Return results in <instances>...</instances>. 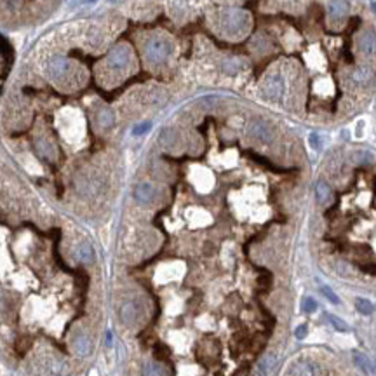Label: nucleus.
<instances>
[{
	"instance_id": "7",
	"label": "nucleus",
	"mask_w": 376,
	"mask_h": 376,
	"mask_svg": "<svg viewBox=\"0 0 376 376\" xmlns=\"http://www.w3.org/2000/svg\"><path fill=\"white\" fill-rule=\"evenodd\" d=\"M139 313H141V309L136 302H125L122 303L121 310H119V315H121V320L125 324V326H134L139 320Z\"/></svg>"
},
{
	"instance_id": "1",
	"label": "nucleus",
	"mask_w": 376,
	"mask_h": 376,
	"mask_svg": "<svg viewBox=\"0 0 376 376\" xmlns=\"http://www.w3.org/2000/svg\"><path fill=\"white\" fill-rule=\"evenodd\" d=\"M221 28L228 37H241L249 28V14L242 9H227L221 12Z\"/></svg>"
},
{
	"instance_id": "19",
	"label": "nucleus",
	"mask_w": 376,
	"mask_h": 376,
	"mask_svg": "<svg viewBox=\"0 0 376 376\" xmlns=\"http://www.w3.org/2000/svg\"><path fill=\"white\" fill-rule=\"evenodd\" d=\"M315 197H317V200H319L320 204H324V202H327V200H329L331 188L327 187V183H324V181H319V183H317V187H315Z\"/></svg>"
},
{
	"instance_id": "10",
	"label": "nucleus",
	"mask_w": 376,
	"mask_h": 376,
	"mask_svg": "<svg viewBox=\"0 0 376 376\" xmlns=\"http://www.w3.org/2000/svg\"><path fill=\"white\" fill-rule=\"evenodd\" d=\"M348 12V2L347 0H329L327 4V14H329V19L334 23L341 21V19L347 16Z\"/></svg>"
},
{
	"instance_id": "24",
	"label": "nucleus",
	"mask_w": 376,
	"mask_h": 376,
	"mask_svg": "<svg viewBox=\"0 0 376 376\" xmlns=\"http://www.w3.org/2000/svg\"><path fill=\"white\" fill-rule=\"evenodd\" d=\"M320 293H322V296L326 300H329L333 305H338L340 303V298H338L336 295H334V291L333 289L329 288V286H326V284H320Z\"/></svg>"
},
{
	"instance_id": "18",
	"label": "nucleus",
	"mask_w": 376,
	"mask_h": 376,
	"mask_svg": "<svg viewBox=\"0 0 376 376\" xmlns=\"http://www.w3.org/2000/svg\"><path fill=\"white\" fill-rule=\"evenodd\" d=\"M141 373L143 376H166L164 368L160 364H157V362H146V364L143 366Z\"/></svg>"
},
{
	"instance_id": "28",
	"label": "nucleus",
	"mask_w": 376,
	"mask_h": 376,
	"mask_svg": "<svg viewBox=\"0 0 376 376\" xmlns=\"http://www.w3.org/2000/svg\"><path fill=\"white\" fill-rule=\"evenodd\" d=\"M307 334H309V326H307V324H302V326H298L295 329V336L298 338V340H303Z\"/></svg>"
},
{
	"instance_id": "31",
	"label": "nucleus",
	"mask_w": 376,
	"mask_h": 376,
	"mask_svg": "<svg viewBox=\"0 0 376 376\" xmlns=\"http://www.w3.org/2000/svg\"><path fill=\"white\" fill-rule=\"evenodd\" d=\"M371 7H373V11L376 12V2H373V4H371Z\"/></svg>"
},
{
	"instance_id": "2",
	"label": "nucleus",
	"mask_w": 376,
	"mask_h": 376,
	"mask_svg": "<svg viewBox=\"0 0 376 376\" xmlns=\"http://www.w3.org/2000/svg\"><path fill=\"white\" fill-rule=\"evenodd\" d=\"M171 44L164 37H152L145 44V58L150 64H160L169 58Z\"/></svg>"
},
{
	"instance_id": "30",
	"label": "nucleus",
	"mask_w": 376,
	"mask_h": 376,
	"mask_svg": "<svg viewBox=\"0 0 376 376\" xmlns=\"http://www.w3.org/2000/svg\"><path fill=\"white\" fill-rule=\"evenodd\" d=\"M107 345H112V333H107Z\"/></svg>"
},
{
	"instance_id": "13",
	"label": "nucleus",
	"mask_w": 376,
	"mask_h": 376,
	"mask_svg": "<svg viewBox=\"0 0 376 376\" xmlns=\"http://www.w3.org/2000/svg\"><path fill=\"white\" fill-rule=\"evenodd\" d=\"M35 148L39 152V155L46 160H53L54 159V145L51 139L47 138H37L35 141Z\"/></svg>"
},
{
	"instance_id": "5",
	"label": "nucleus",
	"mask_w": 376,
	"mask_h": 376,
	"mask_svg": "<svg viewBox=\"0 0 376 376\" xmlns=\"http://www.w3.org/2000/svg\"><path fill=\"white\" fill-rule=\"evenodd\" d=\"M71 71H73V66H70L66 60L63 56H54L51 60L49 66H47V73L53 80H64V78L71 77Z\"/></svg>"
},
{
	"instance_id": "9",
	"label": "nucleus",
	"mask_w": 376,
	"mask_h": 376,
	"mask_svg": "<svg viewBox=\"0 0 376 376\" xmlns=\"http://www.w3.org/2000/svg\"><path fill=\"white\" fill-rule=\"evenodd\" d=\"M359 51L364 56H375L376 54V33L373 30H366L359 37Z\"/></svg>"
},
{
	"instance_id": "26",
	"label": "nucleus",
	"mask_w": 376,
	"mask_h": 376,
	"mask_svg": "<svg viewBox=\"0 0 376 376\" xmlns=\"http://www.w3.org/2000/svg\"><path fill=\"white\" fill-rule=\"evenodd\" d=\"M303 310H305L307 313H313L317 310V302L313 298H310V296H307L305 300H303Z\"/></svg>"
},
{
	"instance_id": "4",
	"label": "nucleus",
	"mask_w": 376,
	"mask_h": 376,
	"mask_svg": "<svg viewBox=\"0 0 376 376\" xmlns=\"http://www.w3.org/2000/svg\"><path fill=\"white\" fill-rule=\"evenodd\" d=\"M263 94L270 100H279L284 94V77L280 73H270L261 84Z\"/></svg>"
},
{
	"instance_id": "12",
	"label": "nucleus",
	"mask_w": 376,
	"mask_h": 376,
	"mask_svg": "<svg viewBox=\"0 0 376 376\" xmlns=\"http://www.w3.org/2000/svg\"><path fill=\"white\" fill-rule=\"evenodd\" d=\"M153 195H155V190L150 183H139L136 185L134 188V199L138 200L139 204H150L153 200Z\"/></svg>"
},
{
	"instance_id": "14",
	"label": "nucleus",
	"mask_w": 376,
	"mask_h": 376,
	"mask_svg": "<svg viewBox=\"0 0 376 376\" xmlns=\"http://www.w3.org/2000/svg\"><path fill=\"white\" fill-rule=\"evenodd\" d=\"M96 121H98V125L103 129H110L115 122V115L110 108H101L96 115Z\"/></svg>"
},
{
	"instance_id": "21",
	"label": "nucleus",
	"mask_w": 376,
	"mask_h": 376,
	"mask_svg": "<svg viewBox=\"0 0 376 376\" xmlns=\"http://www.w3.org/2000/svg\"><path fill=\"white\" fill-rule=\"evenodd\" d=\"M354 162L355 164H359V166H364V164H369L373 160V155L371 153L368 152V150H359V152H355L354 153Z\"/></svg>"
},
{
	"instance_id": "8",
	"label": "nucleus",
	"mask_w": 376,
	"mask_h": 376,
	"mask_svg": "<svg viewBox=\"0 0 376 376\" xmlns=\"http://www.w3.org/2000/svg\"><path fill=\"white\" fill-rule=\"evenodd\" d=\"M289 375L291 376H319L320 369L319 366L312 361H298L291 366Z\"/></svg>"
},
{
	"instance_id": "29",
	"label": "nucleus",
	"mask_w": 376,
	"mask_h": 376,
	"mask_svg": "<svg viewBox=\"0 0 376 376\" xmlns=\"http://www.w3.org/2000/svg\"><path fill=\"white\" fill-rule=\"evenodd\" d=\"M310 145H312V148H315V150H319L320 148V145H319V134H310Z\"/></svg>"
},
{
	"instance_id": "16",
	"label": "nucleus",
	"mask_w": 376,
	"mask_h": 376,
	"mask_svg": "<svg viewBox=\"0 0 376 376\" xmlns=\"http://www.w3.org/2000/svg\"><path fill=\"white\" fill-rule=\"evenodd\" d=\"M275 364H277V355L275 354H266V355H263L261 361L258 362V368L256 369L261 371L265 376H268L270 373H272V369L275 368Z\"/></svg>"
},
{
	"instance_id": "17",
	"label": "nucleus",
	"mask_w": 376,
	"mask_h": 376,
	"mask_svg": "<svg viewBox=\"0 0 376 376\" xmlns=\"http://www.w3.org/2000/svg\"><path fill=\"white\" fill-rule=\"evenodd\" d=\"M373 73L371 70H369V66H359L354 70V80L357 82V84H368L369 80H371Z\"/></svg>"
},
{
	"instance_id": "22",
	"label": "nucleus",
	"mask_w": 376,
	"mask_h": 376,
	"mask_svg": "<svg viewBox=\"0 0 376 376\" xmlns=\"http://www.w3.org/2000/svg\"><path fill=\"white\" fill-rule=\"evenodd\" d=\"M354 361H355V364H357L364 373L371 371V362H369V359L366 357V355L359 354V352H354Z\"/></svg>"
},
{
	"instance_id": "25",
	"label": "nucleus",
	"mask_w": 376,
	"mask_h": 376,
	"mask_svg": "<svg viewBox=\"0 0 376 376\" xmlns=\"http://www.w3.org/2000/svg\"><path fill=\"white\" fill-rule=\"evenodd\" d=\"M223 70L227 71V73H237V71H239V61L234 60V58L227 60L223 63Z\"/></svg>"
},
{
	"instance_id": "15",
	"label": "nucleus",
	"mask_w": 376,
	"mask_h": 376,
	"mask_svg": "<svg viewBox=\"0 0 376 376\" xmlns=\"http://www.w3.org/2000/svg\"><path fill=\"white\" fill-rule=\"evenodd\" d=\"M75 256H77V259L80 263H91L92 259H94V251H92V248L87 242H82V244L77 246V249H75Z\"/></svg>"
},
{
	"instance_id": "3",
	"label": "nucleus",
	"mask_w": 376,
	"mask_h": 376,
	"mask_svg": "<svg viewBox=\"0 0 376 376\" xmlns=\"http://www.w3.org/2000/svg\"><path fill=\"white\" fill-rule=\"evenodd\" d=\"M131 49H129L127 46H124V44H121V46L114 47V49L108 53V58H107V64L110 70H124V68H127L129 64H131Z\"/></svg>"
},
{
	"instance_id": "23",
	"label": "nucleus",
	"mask_w": 376,
	"mask_h": 376,
	"mask_svg": "<svg viewBox=\"0 0 376 376\" xmlns=\"http://www.w3.org/2000/svg\"><path fill=\"white\" fill-rule=\"evenodd\" d=\"M326 317H327V319H329L331 326H333L336 331H340V333H347V331H348V326L343 322V320L340 319V317H336V315H329V313H327Z\"/></svg>"
},
{
	"instance_id": "11",
	"label": "nucleus",
	"mask_w": 376,
	"mask_h": 376,
	"mask_svg": "<svg viewBox=\"0 0 376 376\" xmlns=\"http://www.w3.org/2000/svg\"><path fill=\"white\" fill-rule=\"evenodd\" d=\"M71 347H73L75 354L80 355V357H85V355L91 354L92 350V341L87 334H77L71 341Z\"/></svg>"
},
{
	"instance_id": "27",
	"label": "nucleus",
	"mask_w": 376,
	"mask_h": 376,
	"mask_svg": "<svg viewBox=\"0 0 376 376\" xmlns=\"http://www.w3.org/2000/svg\"><path fill=\"white\" fill-rule=\"evenodd\" d=\"M150 127H152V125H150V122H143V124H138L134 129H132V134H134V136H141V134H145L146 131H150Z\"/></svg>"
},
{
	"instance_id": "20",
	"label": "nucleus",
	"mask_w": 376,
	"mask_h": 376,
	"mask_svg": "<svg viewBox=\"0 0 376 376\" xmlns=\"http://www.w3.org/2000/svg\"><path fill=\"white\" fill-rule=\"evenodd\" d=\"M355 309H357V312L362 313V315H371L373 310H375V307H373V303L369 302V300L355 298Z\"/></svg>"
},
{
	"instance_id": "6",
	"label": "nucleus",
	"mask_w": 376,
	"mask_h": 376,
	"mask_svg": "<svg viewBox=\"0 0 376 376\" xmlns=\"http://www.w3.org/2000/svg\"><path fill=\"white\" fill-rule=\"evenodd\" d=\"M248 131H249V136L259 143H270L273 138L272 127L263 121H252L251 124H249Z\"/></svg>"
}]
</instances>
